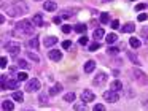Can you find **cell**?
<instances>
[{
    "instance_id": "cell-47",
    "label": "cell",
    "mask_w": 148,
    "mask_h": 111,
    "mask_svg": "<svg viewBox=\"0 0 148 111\" xmlns=\"http://www.w3.org/2000/svg\"><path fill=\"white\" fill-rule=\"evenodd\" d=\"M143 106H145V108H147V110H148V100H147V101H145V103H143Z\"/></svg>"
},
{
    "instance_id": "cell-1",
    "label": "cell",
    "mask_w": 148,
    "mask_h": 111,
    "mask_svg": "<svg viewBox=\"0 0 148 111\" xmlns=\"http://www.w3.org/2000/svg\"><path fill=\"white\" fill-rule=\"evenodd\" d=\"M34 35V24L32 21H19L13 29V37L16 38H27Z\"/></svg>"
},
{
    "instance_id": "cell-4",
    "label": "cell",
    "mask_w": 148,
    "mask_h": 111,
    "mask_svg": "<svg viewBox=\"0 0 148 111\" xmlns=\"http://www.w3.org/2000/svg\"><path fill=\"white\" fill-rule=\"evenodd\" d=\"M3 48L11 54V56H18L21 52V44L18 41H8L7 44H3Z\"/></svg>"
},
{
    "instance_id": "cell-46",
    "label": "cell",
    "mask_w": 148,
    "mask_h": 111,
    "mask_svg": "<svg viewBox=\"0 0 148 111\" xmlns=\"http://www.w3.org/2000/svg\"><path fill=\"white\" fill-rule=\"evenodd\" d=\"M0 22H2V24L5 22V16H3V14H0Z\"/></svg>"
},
{
    "instance_id": "cell-35",
    "label": "cell",
    "mask_w": 148,
    "mask_h": 111,
    "mask_svg": "<svg viewBox=\"0 0 148 111\" xmlns=\"http://www.w3.org/2000/svg\"><path fill=\"white\" fill-rule=\"evenodd\" d=\"M78 43H80L81 46H86V44H88V37H86V35H83V37L78 40Z\"/></svg>"
},
{
    "instance_id": "cell-9",
    "label": "cell",
    "mask_w": 148,
    "mask_h": 111,
    "mask_svg": "<svg viewBox=\"0 0 148 111\" xmlns=\"http://www.w3.org/2000/svg\"><path fill=\"white\" fill-rule=\"evenodd\" d=\"M94 98H96V94H92L89 89H84L83 94H81V101H84V103H89V101L94 100Z\"/></svg>"
},
{
    "instance_id": "cell-42",
    "label": "cell",
    "mask_w": 148,
    "mask_h": 111,
    "mask_svg": "<svg viewBox=\"0 0 148 111\" xmlns=\"http://www.w3.org/2000/svg\"><path fill=\"white\" fill-rule=\"evenodd\" d=\"M18 65H19L21 68H27V62H26L24 59H19V60H18Z\"/></svg>"
},
{
    "instance_id": "cell-33",
    "label": "cell",
    "mask_w": 148,
    "mask_h": 111,
    "mask_svg": "<svg viewBox=\"0 0 148 111\" xmlns=\"http://www.w3.org/2000/svg\"><path fill=\"white\" fill-rule=\"evenodd\" d=\"M40 103H42V105L48 103V95H46V94H40Z\"/></svg>"
},
{
    "instance_id": "cell-30",
    "label": "cell",
    "mask_w": 148,
    "mask_h": 111,
    "mask_svg": "<svg viewBox=\"0 0 148 111\" xmlns=\"http://www.w3.org/2000/svg\"><path fill=\"white\" fill-rule=\"evenodd\" d=\"M127 56H129V59H131V62H134L135 65H140V60L137 59V56H135V54H131V52H129Z\"/></svg>"
},
{
    "instance_id": "cell-36",
    "label": "cell",
    "mask_w": 148,
    "mask_h": 111,
    "mask_svg": "<svg viewBox=\"0 0 148 111\" xmlns=\"http://www.w3.org/2000/svg\"><path fill=\"white\" fill-rule=\"evenodd\" d=\"M7 63H8L7 57H5V56H2V59H0V67H2V68H7Z\"/></svg>"
},
{
    "instance_id": "cell-11",
    "label": "cell",
    "mask_w": 148,
    "mask_h": 111,
    "mask_svg": "<svg viewBox=\"0 0 148 111\" xmlns=\"http://www.w3.org/2000/svg\"><path fill=\"white\" fill-rule=\"evenodd\" d=\"M49 59L51 60H54V62H59V60L62 59V52L61 51H58V49H53V51H49Z\"/></svg>"
},
{
    "instance_id": "cell-6",
    "label": "cell",
    "mask_w": 148,
    "mask_h": 111,
    "mask_svg": "<svg viewBox=\"0 0 148 111\" xmlns=\"http://www.w3.org/2000/svg\"><path fill=\"white\" fill-rule=\"evenodd\" d=\"M119 92H116V91H107L105 94H103V98H105V101H108V103H115V101H118L119 100Z\"/></svg>"
},
{
    "instance_id": "cell-3",
    "label": "cell",
    "mask_w": 148,
    "mask_h": 111,
    "mask_svg": "<svg viewBox=\"0 0 148 111\" xmlns=\"http://www.w3.org/2000/svg\"><path fill=\"white\" fill-rule=\"evenodd\" d=\"M19 79H7L5 76H2V89H13V91H16L18 86H19Z\"/></svg>"
},
{
    "instance_id": "cell-16",
    "label": "cell",
    "mask_w": 148,
    "mask_h": 111,
    "mask_svg": "<svg viewBox=\"0 0 148 111\" xmlns=\"http://www.w3.org/2000/svg\"><path fill=\"white\" fill-rule=\"evenodd\" d=\"M124 33H131V32H134L135 30V25H134V22H127V24H124L123 25V29H121Z\"/></svg>"
},
{
    "instance_id": "cell-39",
    "label": "cell",
    "mask_w": 148,
    "mask_h": 111,
    "mask_svg": "<svg viewBox=\"0 0 148 111\" xmlns=\"http://www.w3.org/2000/svg\"><path fill=\"white\" fill-rule=\"evenodd\" d=\"M70 46H72V41H70V40L62 41V48H64V49H70Z\"/></svg>"
},
{
    "instance_id": "cell-18",
    "label": "cell",
    "mask_w": 148,
    "mask_h": 111,
    "mask_svg": "<svg viewBox=\"0 0 148 111\" xmlns=\"http://www.w3.org/2000/svg\"><path fill=\"white\" fill-rule=\"evenodd\" d=\"M2 108H3L5 111H13L14 105H13V101H11V100H3V101H2Z\"/></svg>"
},
{
    "instance_id": "cell-7",
    "label": "cell",
    "mask_w": 148,
    "mask_h": 111,
    "mask_svg": "<svg viewBox=\"0 0 148 111\" xmlns=\"http://www.w3.org/2000/svg\"><path fill=\"white\" fill-rule=\"evenodd\" d=\"M38 89H40V81L37 78H32V79L27 81V84H26L27 92H35V91H38Z\"/></svg>"
},
{
    "instance_id": "cell-2",
    "label": "cell",
    "mask_w": 148,
    "mask_h": 111,
    "mask_svg": "<svg viewBox=\"0 0 148 111\" xmlns=\"http://www.w3.org/2000/svg\"><path fill=\"white\" fill-rule=\"evenodd\" d=\"M26 13H29V6H27L26 2H23V0L14 2L13 5H10L7 8V14L13 16V18H16V16H23V14H26Z\"/></svg>"
},
{
    "instance_id": "cell-20",
    "label": "cell",
    "mask_w": 148,
    "mask_h": 111,
    "mask_svg": "<svg viewBox=\"0 0 148 111\" xmlns=\"http://www.w3.org/2000/svg\"><path fill=\"white\" fill-rule=\"evenodd\" d=\"M73 32H77V33H83V35H84V32H86V24H81V22H78V24L73 27Z\"/></svg>"
},
{
    "instance_id": "cell-50",
    "label": "cell",
    "mask_w": 148,
    "mask_h": 111,
    "mask_svg": "<svg viewBox=\"0 0 148 111\" xmlns=\"http://www.w3.org/2000/svg\"><path fill=\"white\" fill-rule=\"evenodd\" d=\"M29 111H32V110H29Z\"/></svg>"
},
{
    "instance_id": "cell-27",
    "label": "cell",
    "mask_w": 148,
    "mask_h": 111,
    "mask_svg": "<svg viewBox=\"0 0 148 111\" xmlns=\"http://www.w3.org/2000/svg\"><path fill=\"white\" fill-rule=\"evenodd\" d=\"M108 21H110V14L108 13H102L100 14V22L102 24H108Z\"/></svg>"
},
{
    "instance_id": "cell-10",
    "label": "cell",
    "mask_w": 148,
    "mask_h": 111,
    "mask_svg": "<svg viewBox=\"0 0 148 111\" xmlns=\"http://www.w3.org/2000/svg\"><path fill=\"white\" fill-rule=\"evenodd\" d=\"M32 24L35 25V27H43V25H45V19H43V16L40 14V13L34 14V18H32Z\"/></svg>"
},
{
    "instance_id": "cell-43",
    "label": "cell",
    "mask_w": 148,
    "mask_h": 111,
    "mask_svg": "<svg viewBox=\"0 0 148 111\" xmlns=\"http://www.w3.org/2000/svg\"><path fill=\"white\" fill-rule=\"evenodd\" d=\"M147 18H148V16L147 14H145V13H140V14H138V21H140V22H143V21H147Z\"/></svg>"
},
{
    "instance_id": "cell-31",
    "label": "cell",
    "mask_w": 148,
    "mask_h": 111,
    "mask_svg": "<svg viewBox=\"0 0 148 111\" xmlns=\"http://www.w3.org/2000/svg\"><path fill=\"white\" fill-rule=\"evenodd\" d=\"M73 13H75V11H62L59 16H61L62 19H70V16L73 14Z\"/></svg>"
},
{
    "instance_id": "cell-17",
    "label": "cell",
    "mask_w": 148,
    "mask_h": 111,
    "mask_svg": "<svg viewBox=\"0 0 148 111\" xmlns=\"http://www.w3.org/2000/svg\"><path fill=\"white\" fill-rule=\"evenodd\" d=\"M110 89L112 91H116V92H119L123 89V84H121V81H118V79H115V81H112V84H110Z\"/></svg>"
},
{
    "instance_id": "cell-24",
    "label": "cell",
    "mask_w": 148,
    "mask_h": 111,
    "mask_svg": "<svg viewBox=\"0 0 148 111\" xmlns=\"http://www.w3.org/2000/svg\"><path fill=\"white\" fill-rule=\"evenodd\" d=\"M73 110L75 111H88V108H86V105H84V101H81V103L73 105Z\"/></svg>"
},
{
    "instance_id": "cell-8",
    "label": "cell",
    "mask_w": 148,
    "mask_h": 111,
    "mask_svg": "<svg viewBox=\"0 0 148 111\" xmlns=\"http://www.w3.org/2000/svg\"><path fill=\"white\" fill-rule=\"evenodd\" d=\"M107 79H108V76H107V73L100 72V73H97V75H96V78L92 79V84L99 87V86H103V84H105V81H107Z\"/></svg>"
},
{
    "instance_id": "cell-5",
    "label": "cell",
    "mask_w": 148,
    "mask_h": 111,
    "mask_svg": "<svg viewBox=\"0 0 148 111\" xmlns=\"http://www.w3.org/2000/svg\"><path fill=\"white\" fill-rule=\"evenodd\" d=\"M132 75H134V79L140 84H148V76L142 72L140 68H134L132 70Z\"/></svg>"
},
{
    "instance_id": "cell-45",
    "label": "cell",
    "mask_w": 148,
    "mask_h": 111,
    "mask_svg": "<svg viewBox=\"0 0 148 111\" xmlns=\"http://www.w3.org/2000/svg\"><path fill=\"white\" fill-rule=\"evenodd\" d=\"M61 21H62V18H61V16H56V18L53 19V22H54V24H61Z\"/></svg>"
},
{
    "instance_id": "cell-22",
    "label": "cell",
    "mask_w": 148,
    "mask_h": 111,
    "mask_svg": "<svg viewBox=\"0 0 148 111\" xmlns=\"http://www.w3.org/2000/svg\"><path fill=\"white\" fill-rule=\"evenodd\" d=\"M105 40H107V43H108V44H113L116 40H118V35H116V33H108L105 37Z\"/></svg>"
},
{
    "instance_id": "cell-48",
    "label": "cell",
    "mask_w": 148,
    "mask_h": 111,
    "mask_svg": "<svg viewBox=\"0 0 148 111\" xmlns=\"http://www.w3.org/2000/svg\"><path fill=\"white\" fill-rule=\"evenodd\" d=\"M102 2H112V0H102Z\"/></svg>"
},
{
    "instance_id": "cell-40",
    "label": "cell",
    "mask_w": 148,
    "mask_h": 111,
    "mask_svg": "<svg viewBox=\"0 0 148 111\" xmlns=\"http://www.w3.org/2000/svg\"><path fill=\"white\" fill-rule=\"evenodd\" d=\"M99 48H100V43H97V41L92 43V44H89V51H97Z\"/></svg>"
},
{
    "instance_id": "cell-13",
    "label": "cell",
    "mask_w": 148,
    "mask_h": 111,
    "mask_svg": "<svg viewBox=\"0 0 148 111\" xmlns=\"http://www.w3.org/2000/svg\"><path fill=\"white\" fill-rule=\"evenodd\" d=\"M43 8H45L46 11H56V10H58V5H56L53 0H48V2L43 3Z\"/></svg>"
},
{
    "instance_id": "cell-25",
    "label": "cell",
    "mask_w": 148,
    "mask_h": 111,
    "mask_svg": "<svg viewBox=\"0 0 148 111\" xmlns=\"http://www.w3.org/2000/svg\"><path fill=\"white\" fill-rule=\"evenodd\" d=\"M27 57H29L30 60H34V62H40V57L37 56L35 52H32V51H27V54H26Z\"/></svg>"
},
{
    "instance_id": "cell-29",
    "label": "cell",
    "mask_w": 148,
    "mask_h": 111,
    "mask_svg": "<svg viewBox=\"0 0 148 111\" xmlns=\"http://www.w3.org/2000/svg\"><path fill=\"white\" fill-rule=\"evenodd\" d=\"M64 100H65V101H73V100H75V94H73V92H69V94H65V95H64Z\"/></svg>"
},
{
    "instance_id": "cell-14",
    "label": "cell",
    "mask_w": 148,
    "mask_h": 111,
    "mask_svg": "<svg viewBox=\"0 0 148 111\" xmlns=\"http://www.w3.org/2000/svg\"><path fill=\"white\" fill-rule=\"evenodd\" d=\"M84 72L86 73H91V72H94V68H96V62H94V60H88L86 63H84Z\"/></svg>"
},
{
    "instance_id": "cell-41",
    "label": "cell",
    "mask_w": 148,
    "mask_h": 111,
    "mask_svg": "<svg viewBox=\"0 0 148 111\" xmlns=\"http://www.w3.org/2000/svg\"><path fill=\"white\" fill-rule=\"evenodd\" d=\"M145 8H147V3H138V5H135V10H137V11H143Z\"/></svg>"
},
{
    "instance_id": "cell-23",
    "label": "cell",
    "mask_w": 148,
    "mask_h": 111,
    "mask_svg": "<svg viewBox=\"0 0 148 111\" xmlns=\"http://www.w3.org/2000/svg\"><path fill=\"white\" fill-rule=\"evenodd\" d=\"M13 100H16V101H19V103H21V101L24 100L23 92H21V91H14V92H13Z\"/></svg>"
},
{
    "instance_id": "cell-15",
    "label": "cell",
    "mask_w": 148,
    "mask_h": 111,
    "mask_svg": "<svg viewBox=\"0 0 148 111\" xmlns=\"http://www.w3.org/2000/svg\"><path fill=\"white\" fill-rule=\"evenodd\" d=\"M59 92H62V84H59V82H58V84H54L51 89H49L48 94H49V95H58Z\"/></svg>"
},
{
    "instance_id": "cell-32",
    "label": "cell",
    "mask_w": 148,
    "mask_h": 111,
    "mask_svg": "<svg viewBox=\"0 0 148 111\" xmlns=\"http://www.w3.org/2000/svg\"><path fill=\"white\" fill-rule=\"evenodd\" d=\"M107 52L112 54V56H116V54H119V48H108V49H107Z\"/></svg>"
},
{
    "instance_id": "cell-12",
    "label": "cell",
    "mask_w": 148,
    "mask_h": 111,
    "mask_svg": "<svg viewBox=\"0 0 148 111\" xmlns=\"http://www.w3.org/2000/svg\"><path fill=\"white\" fill-rule=\"evenodd\" d=\"M38 46H40V43H38V38H37V37L30 38V40L27 41V48H29V51H32V49H38Z\"/></svg>"
},
{
    "instance_id": "cell-44",
    "label": "cell",
    "mask_w": 148,
    "mask_h": 111,
    "mask_svg": "<svg viewBox=\"0 0 148 111\" xmlns=\"http://www.w3.org/2000/svg\"><path fill=\"white\" fill-rule=\"evenodd\" d=\"M118 27H119V21H118V19H115V21L112 22V29H118Z\"/></svg>"
},
{
    "instance_id": "cell-38",
    "label": "cell",
    "mask_w": 148,
    "mask_h": 111,
    "mask_svg": "<svg viewBox=\"0 0 148 111\" xmlns=\"http://www.w3.org/2000/svg\"><path fill=\"white\" fill-rule=\"evenodd\" d=\"M73 30V27H70V25H62V32H64V33H70V32Z\"/></svg>"
},
{
    "instance_id": "cell-34",
    "label": "cell",
    "mask_w": 148,
    "mask_h": 111,
    "mask_svg": "<svg viewBox=\"0 0 148 111\" xmlns=\"http://www.w3.org/2000/svg\"><path fill=\"white\" fill-rule=\"evenodd\" d=\"M27 78H29V76H27V73H24V72L18 73V79H19V81H26Z\"/></svg>"
},
{
    "instance_id": "cell-26",
    "label": "cell",
    "mask_w": 148,
    "mask_h": 111,
    "mask_svg": "<svg viewBox=\"0 0 148 111\" xmlns=\"http://www.w3.org/2000/svg\"><path fill=\"white\" fill-rule=\"evenodd\" d=\"M129 44H131V48H140V44H142V43L137 40V38H134V37H132L131 40H129Z\"/></svg>"
},
{
    "instance_id": "cell-37",
    "label": "cell",
    "mask_w": 148,
    "mask_h": 111,
    "mask_svg": "<svg viewBox=\"0 0 148 111\" xmlns=\"http://www.w3.org/2000/svg\"><path fill=\"white\" fill-rule=\"evenodd\" d=\"M92 111H105V106H103L102 103H97L96 106L92 108Z\"/></svg>"
},
{
    "instance_id": "cell-49",
    "label": "cell",
    "mask_w": 148,
    "mask_h": 111,
    "mask_svg": "<svg viewBox=\"0 0 148 111\" xmlns=\"http://www.w3.org/2000/svg\"><path fill=\"white\" fill-rule=\"evenodd\" d=\"M132 2H135V0H132Z\"/></svg>"
},
{
    "instance_id": "cell-21",
    "label": "cell",
    "mask_w": 148,
    "mask_h": 111,
    "mask_svg": "<svg viewBox=\"0 0 148 111\" xmlns=\"http://www.w3.org/2000/svg\"><path fill=\"white\" fill-rule=\"evenodd\" d=\"M58 43V37H46L45 38V46H54Z\"/></svg>"
},
{
    "instance_id": "cell-28",
    "label": "cell",
    "mask_w": 148,
    "mask_h": 111,
    "mask_svg": "<svg viewBox=\"0 0 148 111\" xmlns=\"http://www.w3.org/2000/svg\"><path fill=\"white\" fill-rule=\"evenodd\" d=\"M140 35H142V38H143V41L148 44V27L142 29V30H140Z\"/></svg>"
},
{
    "instance_id": "cell-19",
    "label": "cell",
    "mask_w": 148,
    "mask_h": 111,
    "mask_svg": "<svg viewBox=\"0 0 148 111\" xmlns=\"http://www.w3.org/2000/svg\"><path fill=\"white\" fill-rule=\"evenodd\" d=\"M103 35H105V32H103V29H100V27H99V29H96V30L92 32V37H94V40H96V41H97V40H100V38H102Z\"/></svg>"
}]
</instances>
